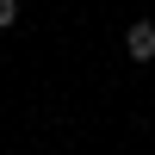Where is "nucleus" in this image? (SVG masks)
Here are the masks:
<instances>
[{"label":"nucleus","mask_w":155,"mask_h":155,"mask_svg":"<svg viewBox=\"0 0 155 155\" xmlns=\"http://www.w3.org/2000/svg\"><path fill=\"white\" fill-rule=\"evenodd\" d=\"M124 56L130 62H155V25L149 19H137L130 31H124Z\"/></svg>","instance_id":"1"},{"label":"nucleus","mask_w":155,"mask_h":155,"mask_svg":"<svg viewBox=\"0 0 155 155\" xmlns=\"http://www.w3.org/2000/svg\"><path fill=\"white\" fill-rule=\"evenodd\" d=\"M12 19H19V6H12V0H0V31H6Z\"/></svg>","instance_id":"2"}]
</instances>
